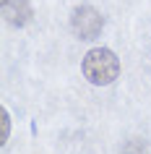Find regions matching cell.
Segmentation results:
<instances>
[{
    "instance_id": "cell-4",
    "label": "cell",
    "mask_w": 151,
    "mask_h": 154,
    "mask_svg": "<svg viewBox=\"0 0 151 154\" xmlns=\"http://www.w3.org/2000/svg\"><path fill=\"white\" fill-rule=\"evenodd\" d=\"M8 136H11V115H8V110L3 107V110H0V144L3 146H5Z\"/></svg>"
},
{
    "instance_id": "cell-2",
    "label": "cell",
    "mask_w": 151,
    "mask_h": 154,
    "mask_svg": "<svg viewBox=\"0 0 151 154\" xmlns=\"http://www.w3.org/2000/svg\"><path fill=\"white\" fill-rule=\"evenodd\" d=\"M71 29L78 39H96L104 29V16L94 5H78L71 16Z\"/></svg>"
},
{
    "instance_id": "cell-5",
    "label": "cell",
    "mask_w": 151,
    "mask_h": 154,
    "mask_svg": "<svg viewBox=\"0 0 151 154\" xmlns=\"http://www.w3.org/2000/svg\"><path fill=\"white\" fill-rule=\"evenodd\" d=\"M122 154H149V146H146L143 138H130L122 149Z\"/></svg>"
},
{
    "instance_id": "cell-3",
    "label": "cell",
    "mask_w": 151,
    "mask_h": 154,
    "mask_svg": "<svg viewBox=\"0 0 151 154\" xmlns=\"http://www.w3.org/2000/svg\"><path fill=\"white\" fill-rule=\"evenodd\" d=\"M0 13L11 26H26L34 16L29 0H3L0 3Z\"/></svg>"
},
{
    "instance_id": "cell-1",
    "label": "cell",
    "mask_w": 151,
    "mask_h": 154,
    "mask_svg": "<svg viewBox=\"0 0 151 154\" xmlns=\"http://www.w3.org/2000/svg\"><path fill=\"white\" fill-rule=\"evenodd\" d=\"M81 71H83L89 84H94V86H110L120 76V60L110 47H94L83 55Z\"/></svg>"
}]
</instances>
